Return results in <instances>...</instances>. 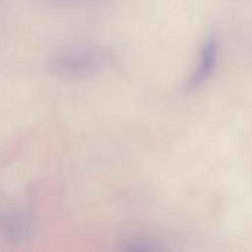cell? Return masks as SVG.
I'll return each mask as SVG.
<instances>
[{
	"mask_svg": "<svg viewBox=\"0 0 252 252\" xmlns=\"http://www.w3.org/2000/svg\"><path fill=\"white\" fill-rule=\"evenodd\" d=\"M107 59L101 49L89 46L68 47L56 52L49 59V69L57 76L85 79L105 69Z\"/></svg>",
	"mask_w": 252,
	"mask_h": 252,
	"instance_id": "6da1fadb",
	"label": "cell"
},
{
	"mask_svg": "<svg viewBox=\"0 0 252 252\" xmlns=\"http://www.w3.org/2000/svg\"><path fill=\"white\" fill-rule=\"evenodd\" d=\"M219 52H220V43H219V39L217 37H208L203 42L198 54L196 69L189 75L186 83L187 90H197L211 79L214 70H216L217 64H218Z\"/></svg>",
	"mask_w": 252,
	"mask_h": 252,
	"instance_id": "7a4b0ae2",
	"label": "cell"
},
{
	"mask_svg": "<svg viewBox=\"0 0 252 252\" xmlns=\"http://www.w3.org/2000/svg\"><path fill=\"white\" fill-rule=\"evenodd\" d=\"M2 229L7 238L15 243L25 240L30 235L31 224L24 211L17 208L9 209L2 216Z\"/></svg>",
	"mask_w": 252,
	"mask_h": 252,
	"instance_id": "3957f363",
	"label": "cell"
},
{
	"mask_svg": "<svg viewBox=\"0 0 252 252\" xmlns=\"http://www.w3.org/2000/svg\"><path fill=\"white\" fill-rule=\"evenodd\" d=\"M120 252H164L154 243L142 239H133L128 240L121 246Z\"/></svg>",
	"mask_w": 252,
	"mask_h": 252,
	"instance_id": "277c9868",
	"label": "cell"
},
{
	"mask_svg": "<svg viewBox=\"0 0 252 252\" xmlns=\"http://www.w3.org/2000/svg\"><path fill=\"white\" fill-rule=\"evenodd\" d=\"M56 1H61V2H70V1H74V0H56Z\"/></svg>",
	"mask_w": 252,
	"mask_h": 252,
	"instance_id": "5b68a950",
	"label": "cell"
}]
</instances>
